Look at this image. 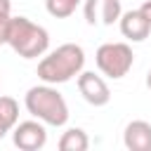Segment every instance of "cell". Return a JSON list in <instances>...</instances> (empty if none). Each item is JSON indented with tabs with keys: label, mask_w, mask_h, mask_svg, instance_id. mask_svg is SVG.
Listing matches in <instances>:
<instances>
[{
	"label": "cell",
	"mask_w": 151,
	"mask_h": 151,
	"mask_svg": "<svg viewBox=\"0 0 151 151\" xmlns=\"http://www.w3.org/2000/svg\"><path fill=\"white\" fill-rule=\"evenodd\" d=\"M146 87L151 90V68H149V73H146Z\"/></svg>",
	"instance_id": "obj_16"
},
{
	"label": "cell",
	"mask_w": 151,
	"mask_h": 151,
	"mask_svg": "<svg viewBox=\"0 0 151 151\" xmlns=\"http://www.w3.org/2000/svg\"><path fill=\"white\" fill-rule=\"evenodd\" d=\"M85 21L87 24H104V26H111L113 21L120 19L123 14V7H120V0H85Z\"/></svg>",
	"instance_id": "obj_7"
},
{
	"label": "cell",
	"mask_w": 151,
	"mask_h": 151,
	"mask_svg": "<svg viewBox=\"0 0 151 151\" xmlns=\"http://www.w3.org/2000/svg\"><path fill=\"white\" fill-rule=\"evenodd\" d=\"M78 92L92 106H106L111 99V90H109L106 80L101 76H97L94 71H80L78 73Z\"/></svg>",
	"instance_id": "obj_6"
},
{
	"label": "cell",
	"mask_w": 151,
	"mask_h": 151,
	"mask_svg": "<svg viewBox=\"0 0 151 151\" xmlns=\"http://www.w3.org/2000/svg\"><path fill=\"white\" fill-rule=\"evenodd\" d=\"M139 12H142V14H144V19L151 24V0H146V2L139 7Z\"/></svg>",
	"instance_id": "obj_14"
},
{
	"label": "cell",
	"mask_w": 151,
	"mask_h": 151,
	"mask_svg": "<svg viewBox=\"0 0 151 151\" xmlns=\"http://www.w3.org/2000/svg\"><path fill=\"white\" fill-rule=\"evenodd\" d=\"M85 66V52L80 45L76 42H64L57 50H52L47 57L40 59L38 64V78L42 83L50 85H59V83H68L71 78H76Z\"/></svg>",
	"instance_id": "obj_1"
},
{
	"label": "cell",
	"mask_w": 151,
	"mask_h": 151,
	"mask_svg": "<svg viewBox=\"0 0 151 151\" xmlns=\"http://www.w3.org/2000/svg\"><path fill=\"white\" fill-rule=\"evenodd\" d=\"M14 146H19L21 151H38L47 144V130L42 120H24L19 125H14L12 132Z\"/></svg>",
	"instance_id": "obj_5"
},
{
	"label": "cell",
	"mask_w": 151,
	"mask_h": 151,
	"mask_svg": "<svg viewBox=\"0 0 151 151\" xmlns=\"http://www.w3.org/2000/svg\"><path fill=\"white\" fill-rule=\"evenodd\" d=\"M12 12V0H0V14H9Z\"/></svg>",
	"instance_id": "obj_15"
},
{
	"label": "cell",
	"mask_w": 151,
	"mask_h": 151,
	"mask_svg": "<svg viewBox=\"0 0 151 151\" xmlns=\"http://www.w3.org/2000/svg\"><path fill=\"white\" fill-rule=\"evenodd\" d=\"M87 146H90V139L80 127H71L59 137V151H85Z\"/></svg>",
	"instance_id": "obj_11"
},
{
	"label": "cell",
	"mask_w": 151,
	"mask_h": 151,
	"mask_svg": "<svg viewBox=\"0 0 151 151\" xmlns=\"http://www.w3.org/2000/svg\"><path fill=\"white\" fill-rule=\"evenodd\" d=\"M94 61L104 76L120 80L130 73V68L134 64V54H132V47L127 42H104V45H99Z\"/></svg>",
	"instance_id": "obj_4"
},
{
	"label": "cell",
	"mask_w": 151,
	"mask_h": 151,
	"mask_svg": "<svg viewBox=\"0 0 151 151\" xmlns=\"http://www.w3.org/2000/svg\"><path fill=\"white\" fill-rule=\"evenodd\" d=\"M80 2L83 0H45V7L54 19H66V17H71L76 12V7Z\"/></svg>",
	"instance_id": "obj_12"
},
{
	"label": "cell",
	"mask_w": 151,
	"mask_h": 151,
	"mask_svg": "<svg viewBox=\"0 0 151 151\" xmlns=\"http://www.w3.org/2000/svg\"><path fill=\"white\" fill-rule=\"evenodd\" d=\"M19 123V104L12 97H0V139Z\"/></svg>",
	"instance_id": "obj_10"
},
{
	"label": "cell",
	"mask_w": 151,
	"mask_h": 151,
	"mask_svg": "<svg viewBox=\"0 0 151 151\" xmlns=\"http://www.w3.org/2000/svg\"><path fill=\"white\" fill-rule=\"evenodd\" d=\"M7 45L24 59H35L42 57L50 47V33L33 24L26 17H12L9 33H7Z\"/></svg>",
	"instance_id": "obj_3"
},
{
	"label": "cell",
	"mask_w": 151,
	"mask_h": 151,
	"mask_svg": "<svg viewBox=\"0 0 151 151\" xmlns=\"http://www.w3.org/2000/svg\"><path fill=\"white\" fill-rule=\"evenodd\" d=\"M118 21H120V33L132 42H142L151 33V24L144 19V14L139 9H130V12L120 14Z\"/></svg>",
	"instance_id": "obj_8"
},
{
	"label": "cell",
	"mask_w": 151,
	"mask_h": 151,
	"mask_svg": "<svg viewBox=\"0 0 151 151\" xmlns=\"http://www.w3.org/2000/svg\"><path fill=\"white\" fill-rule=\"evenodd\" d=\"M24 104H26V111L33 118L42 120L45 125L61 127L68 120V106H66L64 97L57 92V87H52L50 83L31 87L24 97Z\"/></svg>",
	"instance_id": "obj_2"
},
{
	"label": "cell",
	"mask_w": 151,
	"mask_h": 151,
	"mask_svg": "<svg viewBox=\"0 0 151 151\" xmlns=\"http://www.w3.org/2000/svg\"><path fill=\"white\" fill-rule=\"evenodd\" d=\"M123 142L130 151H151V123L132 120L123 132Z\"/></svg>",
	"instance_id": "obj_9"
},
{
	"label": "cell",
	"mask_w": 151,
	"mask_h": 151,
	"mask_svg": "<svg viewBox=\"0 0 151 151\" xmlns=\"http://www.w3.org/2000/svg\"><path fill=\"white\" fill-rule=\"evenodd\" d=\"M9 24H12V14H0V45H5V42H7Z\"/></svg>",
	"instance_id": "obj_13"
}]
</instances>
